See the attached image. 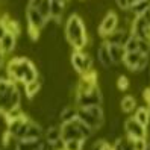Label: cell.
<instances>
[{"mask_svg":"<svg viewBox=\"0 0 150 150\" xmlns=\"http://www.w3.org/2000/svg\"><path fill=\"white\" fill-rule=\"evenodd\" d=\"M65 38H67V41L71 44L76 50H82L86 46V42H88L86 30H85V26H83L82 18L77 14H71L67 18V23H65Z\"/></svg>","mask_w":150,"mask_h":150,"instance_id":"1","label":"cell"},{"mask_svg":"<svg viewBox=\"0 0 150 150\" xmlns=\"http://www.w3.org/2000/svg\"><path fill=\"white\" fill-rule=\"evenodd\" d=\"M8 73L14 79L23 83H29L37 79V70H35L33 64L26 58H14L8 64Z\"/></svg>","mask_w":150,"mask_h":150,"instance_id":"2","label":"cell"},{"mask_svg":"<svg viewBox=\"0 0 150 150\" xmlns=\"http://www.w3.org/2000/svg\"><path fill=\"white\" fill-rule=\"evenodd\" d=\"M20 103V93L17 86L6 79H0V112L6 114Z\"/></svg>","mask_w":150,"mask_h":150,"instance_id":"3","label":"cell"},{"mask_svg":"<svg viewBox=\"0 0 150 150\" xmlns=\"http://www.w3.org/2000/svg\"><path fill=\"white\" fill-rule=\"evenodd\" d=\"M91 132H93V129L88 127L85 123L82 120H79L77 117L71 121L62 123V126H61V135H62L64 141H68V139L85 141L86 138L91 137Z\"/></svg>","mask_w":150,"mask_h":150,"instance_id":"4","label":"cell"},{"mask_svg":"<svg viewBox=\"0 0 150 150\" xmlns=\"http://www.w3.org/2000/svg\"><path fill=\"white\" fill-rule=\"evenodd\" d=\"M77 118L82 120L93 130L99 129L103 125V109L100 106H88L77 109Z\"/></svg>","mask_w":150,"mask_h":150,"instance_id":"5","label":"cell"},{"mask_svg":"<svg viewBox=\"0 0 150 150\" xmlns=\"http://www.w3.org/2000/svg\"><path fill=\"white\" fill-rule=\"evenodd\" d=\"M76 103L79 108H88V106H100L102 103V93L99 86H94L93 90L85 93H77Z\"/></svg>","mask_w":150,"mask_h":150,"instance_id":"6","label":"cell"},{"mask_svg":"<svg viewBox=\"0 0 150 150\" xmlns=\"http://www.w3.org/2000/svg\"><path fill=\"white\" fill-rule=\"evenodd\" d=\"M147 62H149V56L141 53V52H127L125 59H123V64L132 71H143Z\"/></svg>","mask_w":150,"mask_h":150,"instance_id":"7","label":"cell"},{"mask_svg":"<svg viewBox=\"0 0 150 150\" xmlns=\"http://www.w3.org/2000/svg\"><path fill=\"white\" fill-rule=\"evenodd\" d=\"M71 62H73V67L74 70L79 73V74H86L88 71L91 70L93 67V59L90 55L83 53V52L81 50H76L74 53L71 55Z\"/></svg>","mask_w":150,"mask_h":150,"instance_id":"8","label":"cell"},{"mask_svg":"<svg viewBox=\"0 0 150 150\" xmlns=\"http://www.w3.org/2000/svg\"><path fill=\"white\" fill-rule=\"evenodd\" d=\"M118 29V17L115 12L109 11L106 15H105V18L102 20L100 26H99V33L102 35L103 38H106L108 35H111L114 30Z\"/></svg>","mask_w":150,"mask_h":150,"instance_id":"9","label":"cell"},{"mask_svg":"<svg viewBox=\"0 0 150 150\" xmlns=\"http://www.w3.org/2000/svg\"><path fill=\"white\" fill-rule=\"evenodd\" d=\"M125 132H126V137L132 138V139H141V138H146V126H143L141 123H138L134 117L126 120L125 123Z\"/></svg>","mask_w":150,"mask_h":150,"instance_id":"10","label":"cell"},{"mask_svg":"<svg viewBox=\"0 0 150 150\" xmlns=\"http://www.w3.org/2000/svg\"><path fill=\"white\" fill-rule=\"evenodd\" d=\"M129 37H130V30L117 29V30H114L111 35H108V37L105 38V41H106L108 44H115V46H123L125 47V44L129 40Z\"/></svg>","mask_w":150,"mask_h":150,"instance_id":"11","label":"cell"},{"mask_svg":"<svg viewBox=\"0 0 150 150\" xmlns=\"http://www.w3.org/2000/svg\"><path fill=\"white\" fill-rule=\"evenodd\" d=\"M97 55H99V61H100L102 67H105V68H111V67L114 65L112 58H111V53H109V47H108V42H106V41H103V42H102V46L99 47V52H97Z\"/></svg>","mask_w":150,"mask_h":150,"instance_id":"12","label":"cell"},{"mask_svg":"<svg viewBox=\"0 0 150 150\" xmlns=\"http://www.w3.org/2000/svg\"><path fill=\"white\" fill-rule=\"evenodd\" d=\"M15 42H17V35L12 33V32H6V35L0 40V50L3 53H9L15 49Z\"/></svg>","mask_w":150,"mask_h":150,"instance_id":"13","label":"cell"},{"mask_svg":"<svg viewBox=\"0 0 150 150\" xmlns=\"http://www.w3.org/2000/svg\"><path fill=\"white\" fill-rule=\"evenodd\" d=\"M108 47H109V53H111L114 65L123 62V59H125V56H126L125 47L123 46H115V44H108Z\"/></svg>","mask_w":150,"mask_h":150,"instance_id":"14","label":"cell"},{"mask_svg":"<svg viewBox=\"0 0 150 150\" xmlns=\"http://www.w3.org/2000/svg\"><path fill=\"white\" fill-rule=\"evenodd\" d=\"M64 8H65V5L61 3L59 0H50V14H52V18L56 23L61 20V17H62Z\"/></svg>","mask_w":150,"mask_h":150,"instance_id":"15","label":"cell"},{"mask_svg":"<svg viewBox=\"0 0 150 150\" xmlns=\"http://www.w3.org/2000/svg\"><path fill=\"white\" fill-rule=\"evenodd\" d=\"M41 144L40 139H18L15 150H37Z\"/></svg>","mask_w":150,"mask_h":150,"instance_id":"16","label":"cell"},{"mask_svg":"<svg viewBox=\"0 0 150 150\" xmlns=\"http://www.w3.org/2000/svg\"><path fill=\"white\" fill-rule=\"evenodd\" d=\"M149 8H150V0H137V2H134L130 5L129 11L137 17V15H141L146 9H149Z\"/></svg>","mask_w":150,"mask_h":150,"instance_id":"17","label":"cell"},{"mask_svg":"<svg viewBox=\"0 0 150 150\" xmlns=\"http://www.w3.org/2000/svg\"><path fill=\"white\" fill-rule=\"evenodd\" d=\"M134 118L138 121V123H141L143 126H149V121H150V111H149V108H138L137 111H135V114H134Z\"/></svg>","mask_w":150,"mask_h":150,"instance_id":"18","label":"cell"},{"mask_svg":"<svg viewBox=\"0 0 150 150\" xmlns=\"http://www.w3.org/2000/svg\"><path fill=\"white\" fill-rule=\"evenodd\" d=\"M46 139L49 144H55L58 141L62 139V135H61V127H56V126H52L47 129L46 132Z\"/></svg>","mask_w":150,"mask_h":150,"instance_id":"19","label":"cell"},{"mask_svg":"<svg viewBox=\"0 0 150 150\" xmlns=\"http://www.w3.org/2000/svg\"><path fill=\"white\" fill-rule=\"evenodd\" d=\"M120 106H121L123 112H132V111H135V108H137V100L132 96H126V97H123Z\"/></svg>","mask_w":150,"mask_h":150,"instance_id":"20","label":"cell"},{"mask_svg":"<svg viewBox=\"0 0 150 150\" xmlns=\"http://www.w3.org/2000/svg\"><path fill=\"white\" fill-rule=\"evenodd\" d=\"M41 90V83L35 79V81L26 83V94H28L29 99H32V97H35V94H37L38 91Z\"/></svg>","mask_w":150,"mask_h":150,"instance_id":"21","label":"cell"},{"mask_svg":"<svg viewBox=\"0 0 150 150\" xmlns=\"http://www.w3.org/2000/svg\"><path fill=\"white\" fill-rule=\"evenodd\" d=\"M138 42H139V38L130 33L129 40H127V41H126V44H125V50H126V53H127V52H138Z\"/></svg>","mask_w":150,"mask_h":150,"instance_id":"22","label":"cell"},{"mask_svg":"<svg viewBox=\"0 0 150 150\" xmlns=\"http://www.w3.org/2000/svg\"><path fill=\"white\" fill-rule=\"evenodd\" d=\"M59 117H61V120H62V123L71 121V120H74V118L77 117V111L73 109V108H64Z\"/></svg>","mask_w":150,"mask_h":150,"instance_id":"23","label":"cell"},{"mask_svg":"<svg viewBox=\"0 0 150 150\" xmlns=\"http://www.w3.org/2000/svg\"><path fill=\"white\" fill-rule=\"evenodd\" d=\"M82 146H83V141L81 139H68L65 141L64 150H82Z\"/></svg>","mask_w":150,"mask_h":150,"instance_id":"24","label":"cell"},{"mask_svg":"<svg viewBox=\"0 0 150 150\" xmlns=\"http://www.w3.org/2000/svg\"><path fill=\"white\" fill-rule=\"evenodd\" d=\"M5 115H6V120H8V121H12V120H17V118L23 117L24 114L18 109V106H17V108H14V109H11V111H8Z\"/></svg>","mask_w":150,"mask_h":150,"instance_id":"25","label":"cell"},{"mask_svg":"<svg viewBox=\"0 0 150 150\" xmlns=\"http://www.w3.org/2000/svg\"><path fill=\"white\" fill-rule=\"evenodd\" d=\"M134 147L135 150H146L149 147L146 138H141V139H134Z\"/></svg>","mask_w":150,"mask_h":150,"instance_id":"26","label":"cell"},{"mask_svg":"<svg viewBox=\"0 0 150 150\" xmlns=\"http://www.w3.org/2000/svg\"><path fill=\"white\" fill-rule=\"evenodd\" d=\"M117 85H118L120 90H127V88H129V81H127V77H126V76H120L118 81H117Z\"/></svg>","mask_w":150,"mask_h":150,"instance_id":"27","label":"cell"},{"mask_svg":"<svg viewBox=\"0 0 150 150\" xmlns=\"http://www.w3.org/2000/svg\"><path fill=\"white\" fill-rule=\"evenodd\" d=\"M115 3L123 11H129L130 9V0H115Z\"/></svg>","mask_w":150,"mask_h":150,"instance_id":"28","label":"cell"},{"mask_svg":"<svg viewBox=\"0 0 150 150\" xmlns=\"http://www.w3.org/2000/svg\"><path fill=\"white\" fill-rule=\"evenodd\" d=\"M6 32H8V29H6V24H5V21L0 18V40H2L5 35H6Z\"/></svg>","mask_w":150,"mask_h":150,"instance_id":"29","label":"cell"},{"mask_svg":"<svg viewBox=\"0 0 150 150\" xmlns=\"http://www.w3.org/2000/svg\"><path fill=\"white\" fill-rule=\"evenodd\" d=\"M105 144H106V143H103V141H97V143H94V144H93L91 150H103Z\"/></svg>","mask_w":150,"mask_h":150,"instance_id":"30","label":"cell"},{"mask_svg":"<svg viewBox=\"0 0 150 150\" xmlns=\"http://www.w3.org/2000/svg\"><path fill=\"white\" fill-rule=\"evenodd\" d=\"M144 96H146V100H147V103H150V86H149L147 90L144 91Z\"/></svg>","mask_w":150,"mask_h":150,"instance_id":"31","label":"cell"},{"mask_svg":"<svg viewBox=\"0 0 150 150\" xmlns=\"http://www.w3.org/2000/svg\"><path fill=\"white\" fill-rule=\"evenodd\" d=\"M3 61H5V53H3L2 50H0V65L3 64Z\"/></svg>","mask_w":150,"mask_h":150,"instance_id":"32","label":"cell"},{"mask_svg":"<svg viewBox=\"0 0 150 150\" xmlns=\"http://www.w3.org/2000/svg\"><path fill=\"white\" fill-rule=\"evenodd\" d=\"M103 150H115V147H112V146H109V144H105Z\"/></svg>","mask_w":150,"mask_h":150,"instance_id":"33","label":"cell"},{"mask_svg":"<svg viewBox=\"0 0 150 150\" xmlns=\"http://www.w3.org/2000/svg\"><path fill=\"white\" fill-rule=\"evenodd\" d=\"M59 2H61V3H64V5H67V3H68V0H59Z\"/></svg>","mask_w":150,"mask_h":150,"instance_id":"34","label":"cell"},{"mask_svg":"<svg viewBox=\"0 0 150 150\" xmlns=\"http://www.w3.org/2000/svg\"><path fill=\"white\" fill-rule=\"evenodd\" d=\"M149 111H150V103H149Z\"/></svg>","mask_w":150,"mask_h":150,"instance_id":"35","label":"cell"}]
</instances>
